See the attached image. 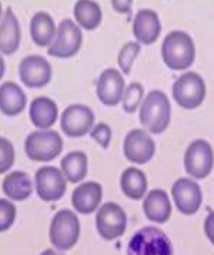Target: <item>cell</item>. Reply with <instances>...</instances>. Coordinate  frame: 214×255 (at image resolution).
<instances>
[{
    "label": "cell",
    "mask_w": 214,
    "mask_h": 255,
    "mask_svg": "<svg viewBox=\"0 0 214 255\" xmlns=\"http://www.w3.org/2000/svg\"><path fill=\"white\" fill-rule=\"evenodd\" d=\"M29 114L34 126L41 129H47L57 119L58 109L53 100L48 97H40L31 102Z\"/></svg>",
    "instance_id": "21"
},
{
    "label": "cell",
    "mask_w": 214,
    "mask_h": 255,
    "mask_svg": "<svg viewBox=\"0 0 214 255\" xmlns=\"http://www.w3.org/2000/svg\"><path fill=\"white\" fill-rule=\"evenodd\" d=\"M161 24L156 12L140 9L135 17L133 31L138 40L149 45L155 42L161 31Z\"/></svg>",
    "instance_id": "17"
},
{
    "label": "cell",
    "mask_w": 214,
    "mask_h": 255,
    "mask_svg": "<svg viewBox=\"0 0 214 255\" xmlns=\"http://www.w3.org/2000/svg\"><path fill=\"white\" fill-rule=\"evenodd\" d=\"M204 229H205L207 237L214 245V212L211 211L207 217L204 223Z\"/></svg>",
    "instance_id": "32"
},
{
    "label": "cell",
    "mask_w": 214,
    "mask_h": 255,
    "mask_svg": "<svg viewBox=\"0 0 214 255\" xmlns=\"http://www.w3.org/2000/svg\"><path fill=\"white\" fill-rule=\"evenodd\" d=\"M15 159L14 148L8 139L0 137V175L6 173L13 166Z\"/></svg>",
    "instance_id": "30"
},
{
    "label": "cell",
    "mask_w": 214,
    "mask_h": 255,
    "mask_svg": "<svg viewBox=\"0 0 214 255\" xmlns=\"http://www.w3.org/2000/svg\"><path fill=\"white\" fill-rule=\"evenodd\" d=\"M40 255H64L62 254H58L56 253L54 250L51 249H46L45 251L41 253Z\"/></svg>",
    "instance_id": "35"
},
{
    "label": "cell",
    "mask_w": 214,
    "mask_h": 255,
    "mask_svg": "<svg viewBox=\"0 0 214 255\" xmlns=\"http://www.w3.org/2000/svg\"><path fill=\"white\" fill-rule=\"evenodd\" d=\"M74 16L81 26L88 30H92L99 25L102 21V13L96 2L81 0L75 4Z\"/></svg>",
    "instance_id": "26"
},
{
    "label": "cell",
    "mask_w": 214,
    "mask_h": 255,
    "mask_svg": "<svg viewBox=\"0 0 214 255\" xmlns=\"http://www.w3.org/2000/svg\"><path fill=\"white\" fill-rule=\"evenodd\" d=\"M19 74L22 82L27 87L40 88L50 82L51 67L43 56L29 55L19 63Z\"/></svg>",
    "instance_id": "14"
},
{
    "label": "cell",
    "mask_w": 214,
    "mask_h": 255,
    "mask_svg": "<svg viewBox=\"0 0 214 255\" xmlns=\"http://www.w3.org/2000/svg\"><path fill=\"white\" fill-rule=\"evenodd\" d=\"M60 166L63 175L71 183L83 180L88 171V158L84 152H70L61 159Z\"/></svg>",
    "instance_id": "25"
},
{
    "label": "cell",
    "mask_w": 214,
    "mask_h": 255,
    "mask_svg": "<svg viewBox=\"0 0 214 255\" xmlns=\"http://www.w3.org/2000/svg\"><path fill=\"white\" fill-rule=\"evenodd\" d=\"M145 214L150 221L163 223L171 217L172 206L166 191L154 189L148 193L143 203Z\"/></svg>",
    "instance_id": "18"
},
{
    "label": "cell",
    "mask_w": 214,
    "mask_h": 255,
    "mask_svg": "<svg viewBox=\"0 0 214 255\" xmlns=\"http://www.w3.org/2000/svg\"><path fill=\"white\" fill-rule=\"evenodd\" d=\"M16 217V206L10 201L0 198V233L10 229Z\"/></svg>",
    "instance_id": "29"
},
{
    "label": "cell",
    "mask_w": 214,
    "mask_h": 255,
    "mask_svg": "<svg viewBox=\"0 0 214 255\" xmlns=\"http://www.w3.org/2000/svg\"><path fill=\"white\" fill-rule=\"evenodd\" d=\"M96 227L103 239L111 240L122 237L126 230L127 217L123 208L117 203H105L95 218Z\"/></svg>",
    "instance_id": "6"
},
{
    "label": "cell",
    "mask_w": 214,
    "mask_h": 255,
    "mask_svg": "<svg viewBox=\"0 0 214 255\" xmlns=\"http://www.w3.org/2000/svg\"><path fill=\"white\" fill-rule=\"evenodd\" d=\"M127 255H173L171 241L158 228H143L132 238Z\"/></svg>",
    "instance_id": "3"
},
{
    "label": "cell",
    "mask_w": 214,
    "mask_h": 255,
    "mask_svg": "<svg viewBox=\"0 0 214 255\" xmlns=\"http://www.w3.org/2000/svg\"><path fill=\"white\" fill-rule=\"evenodd\" d=\"M102 197L103 190L100 184L95 181H88L75 189L71 196V203L78 213L89 215L97 210Z\"/></svg>",
    "instance_id": "16"
},
{
    "label": "cell",
    "mask_w": 214,
    "mask_h": 255,
    "mask_svg": "<svg viewBox=\"0 0 214 255\" xmlns=\"http://www.w3.org/2000/svg\"><path fill=\"white\" fill-rule=\"evenodd\" d=\"M112 6L119 13H128L132 6V1H112Z\"/></svg>",
    "instance_id": "33"
},
{
    "label": "cell",
    "mask_w": 214,
    "mask_h": 255,
    "mask_svg": "<svg viewBox=\"0 0 214 255\" xmlns=\"http://www.w3.org/2000/svg\"><path fill=\"white\" fill-rule=\"evenodd\" d=\"M120 186L127 197L139 200L146 194L148 182L146 175L142 170L135 167H129L122 174Z\"/></svg>",
    "instance_id": "23"
},
{
    "label": "cell",
    "mask_w": 214,
    "mask_h": 255,
    "mask_svg": "<svg viewBox=\"0 0 214 255\" xmlns=\"http://www.w3.org/2000/svg\"><path fill=\"white\" fill-rule=\"evenodd\" d=\"M80 234L79 220L75 213L68 209L59 211L51 220L49 237L56 249L69 250L77 244Z\"/></svg>",
    "instance_id": "5"
},
{
    "label": "cell",
    "mask_w": 214,
    "mask_h": 255,
    "mask_svg": "<svg viewBox=\"0 0 214 255\" xmlns=\"http://www.w3.org/2000/svg\"><path fill=\"white\" fill-rule=\"evenodd\" d=\"M26 96L23 89L13 82L0 86V110L8 116L21 113L26 107Z\"/></svg>",
    "instance_id": "20"
},
{
    "label": "cell",
    "mask_w": 214,
    "mask_h": 255,
    "mask_svg": "<svg viewBox=\"0 0 214 255\" xmlns=\"http://www.w3.org/2000/svg\"><path fill=\"white\" fill-rule=\"evenodd\" d=\"M90 136L95 139L103 148L109 147L112 138V131L109 125L99 123L93 128Z\"/></svg>",
    "instance_id": "31"
},
{
    "label": "cell",
    "mask_w": 214,
    "mask_h": 255,
    "mask_svg": "<svg viewBox=\"0 0 214 255\" xmlns=\"http://www.w3.org/2000/svg\"><path fill=\"white\" fill-rule=\"evenodd\" d=\"M171 120V104L161 91L153 90L147 95L140 110L143 126L154 134L162 133Z\"/></svg>",
    "instance_id": "2"
},
{
    "label": "cell",
    "mask_w": 214,
    "mask_h": 255,
    "mask_svg": "<svg viewBox=\"0 0 214 255\" xmlns=\"http://www.w3.org/2000/svg\"><path fill=\"white\" fill-rule=\"evenodd\" d=\"M124 154L130 162L144 165L153 158L156 153V144L147 132L134 129L125 136Z\"/></svg>",
    "instance_id": "12"
},
{
    "label": "cell",
    "mask_w": 214,
    "mask_h": 255,
    "mask_svg": "<svg viewBox=\"0 0 214 255\" xmlns=\"http://www.w3.org/2000/svg\"><path fill=\"white\" fill-rule=\"evenodd\" d=\"M95 115L89 107L84 105H70L61 114V128L66 135L77 138L85 135L92 129Z\"/></svg>",
    "instance_id": "11"
},
{
    "label": "cell",
    "mask_w": 214,
    "mask_h": 255,
    "mask_svg": "<svg viewBox=\"0 0 214 255\" xmlns=\"http://www.w3.org/2000/svg\"><path fill=\"white\" fill-rule=\"evenodd\" d=\"M82 33L79 26L70 19L59 24L56 37L49 46L48 55L59 58H68L75 55L82 43Z\"/></svg>",
    "instance_id": "7"
},
{
    "label": "cell",
    "mask_w": 214,
    "mask_h": 255,
    "mask_svg": "<svg viewBox=\"0 0 214 255\" xmlns=\"http://www.w3.org/2000/svg\"><path fill=\"white\" fill-rule=\"evenodd\" d=\"M121 73L114 68H109L101 73L97 85V95L103 104L115 106L121 100L125 88Z\"/></svg>",
    "instance_id": "15"
},
{
    "label": "cell",
    "mask_w": 214,
    "mask_h": 255,
    "mask_svg": "<svg viewBox=\"0 0 214 255\" xmlns=\"http://www.w3.org/2000/svg\"><path fill=\"white\" fill-rule=\"evenodd\" d=\"M1 12H2L1 4V3H0V17H1Z\"/></svg>",
    "instance_id": "36"
},
{
    "label": "cell",
    "mask_w": 214,
    "mask_h": 255,
    "mask_svg": "<svg viewBox=\"0 0 214 255\" xmlns=\"http://www.w3.org/2000/svg\"><path fill=\"white\" fill-rule=\"evenodd\" d=\"M21 31L18 19L8 6L0 24V51L6 55L16 51L20 42Z\"/></svg>",
    "instance_id": "19"
},
{
    "label": "cell",
    "mask_w": 214,
    "mask_h": 255,
    "mask_svg": "<svg viewBox=\"0 0 214 255\" xmlns=\"http://www.w3.org/2000/svg\"><path fill=\"white\" fill-rule=\"evenodd\" d=\"M144 89L139 83L133 82L128 86L123 98V108L127 113L136 111L138 106L141 102Z\"/></svg>",
    "instance_id": "27"
},
{
    "label": "cell",
    "mask_w": 214,
    "mask_h": 255,
    "mask_svg": "<svg viewBox=\"0 0 214 255\" xmlns=\"http://www.w3.org/2000/svg\"><path fill=\"white\" fill-rule=\"evenodd\" d=\"M195 46L190 36L181 31L167 35L162 46V55L167 67L175 70L186 69L195 58Z\"/></svg>",
    "instance_id": "1"
},
{
    "label": "cell",
    "mask_w": 214,
    "mask_h": 255,
    "mask_svg": "<svg viewBox=\"0 0 214 255\" xmlns=\"http://www.w3.org/2000/svg\"><path fill=\"white\" fill-rule=\"evenodd\" d=\"M214 163L213 149L208 142L198 139L189 146L184 156L187 172L193 177L203 179L211 172Z\"/></svg>",
    "instance_id": "10"
},
{
    "label": "cell",
    "mask_w": 214,
    "mask_h": 255,
    "mask_svg": "<svg viewBox=\"0 0 214 255\" xmlns=\"http://www.w3.org/2000/svg\"><path fill=\"white\" fill-rule=\"evenodd\" d=\"M172 195L176 207L187 215L196 213L201 207L203 194L198 184L190 179L182 178L174 183Z\"/></svg>",
    "instance_id": "13"
},
{
    "label": "cell",
    "mask_w": 214,
    "mask_h": 255,
    "mask_svg": "<svg viewBox=\"0 0 214 255\" xmlns=\"http://www.w3.org/2000/svg\"><path fill=\"white\" fill-rule=\"evenodd\" d=\"M2 190L6 197L21 202L30 197L33 185L28 174L22 171H14L3 179Z\"/></svg>",
    "instance_id": "22"
},
{
    "label": "cell",
    "mask_w": 214,
    "mask_h": 255,
    "mask_svg": "<svg viewBox=\"0 0 214 255\" xmlns=\"http://www.w3.org/2000/svg\"><path fill=\"white\" fill-rule=\"evenodd\" d=\"M141 46L139 43L130 41L123 46L118 56V63L125 75H129L133 62L139 53Z\"/></svg>",
    "instance_id": "28"
},
{
    "label": "cell",
    "mask_w": 214,
    "mask_h": 255,
    "mask_svg": "<svg viewBox=\"0 0 214 255\" xmlns=\"http://www.w3.org/2000/svg\"><path fill=\"white\" fill-rule=\"evenodd\" d=\"M4 68H5V66H4L3 58H2L1 55H0V79L3 77L4 72Z\"/></svg>",
    "instance_id": "34"
},
{
    "label": "cell",
    "mask_w": 214,
    "mask_h": 255,
    "mask_svg": "<svg viewBox=\"0 0 214 255\" xmlns=\"http://www.w3.org/2000/svg\"><path fill=\"white\" fill-rule=\"evenodd\" d=\"M30 33L36 45H49L55 33V24L50 14L45 11L34 14L30 22Z\"/></svg>",
    "instance_id": "24"
},
{
    "label": "cell",
    "mask_w": 214,
    "mask_h": 255,
    "mask_svg": "<svg viewBox=\"0 0 214 255\" xmlns=\"http://www.w3.org/2000/svg\"><path fill=\"white\" fill-rule=\"evenodd\" d=\"M206 86L203 78L194 72L181 76L173 85V96L181 107L194 109L204 101Z\"/></svg>",
    "instance_id": "8"
},
{
    "label": "cell",
    "mask_w": 214,
    "mask_h": 255,
    "mask_svg": "<svg viewBox=\"0 0 214 255\" xmlns=\"http://www.w3.org/2000/svg\"><path fill=\"white\" fill-rule=\"evenodd\" d=\"M36 193L45 202H55L65 194L66 181L62 171L55 166H45L38 169L34 176Z\"/></svg>",
    "instance_id": "9"
},
{
    "label": "cell",
    "mask_w": 214,
    "mask_h": 255,
    "mask_svg": "<svg viewBox=\"0 0 214 255\" xmlns=\"http://www.w3.org/2000/svg\"><path fill=\"white\" fill-rule=\"evenodd\" d=\"M63 146V139L55 130L32 132L24 143L27 156L32 161L48 162L60 155Z\"/></svg>",
    "instance_id": "4"
}]
</instances>
